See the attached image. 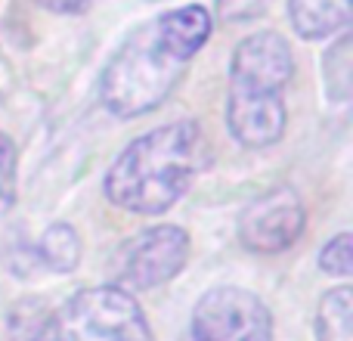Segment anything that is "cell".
<instances>
[{
    "mask_svg": "<svg viewBox=\"0 0 353 341\" xmlns=\"http://www.w3.org/2000/svg\"><path fill=\"white\" fill-rule=\"evenodd\" d=\"M208 162L205 130L195 121H174L137 137L105 174L112 205L134 214H161L186 195Z\"/></svg>",
    "mask_w": 353,
    "mask_h": 341,
    "instance_id": "cell-1",
    "label": "cell"
},
{
    "mask_svg": "<svg viewBox=\"0 0 353 341\" xmlns=\"http://www.w3.org/2000/svg\"><path fill=\"white\" fill-rule=\"evenodd\" d=\"M292 47L276 31L245 37L232 53L226 124L232 137L248 149L273 146L285 134L282 90L292 81Z\"/></svg>",
    "mask_w": 353,
    "mask_h": 341,
    "instance_id": "cell-2",
    "label": "cell"
},
{
    "mask_svg": "<svg viewBox=\"0 0 353 341\" xmlns=\"http://www.w3.org/2000/svg\"><path fill=\"white\" fill-rule=\"evenodd\" d=\"M186 62L161 43L155 22L137 28L103 72V103L112 115L137 118L152 112L180 84Z\"/></svg>",
    "mask_w": 353,
    "mask_h": 341,
    "instance_id": "cell-3",
    "label": "cell"
},
{
    "mask_svg": "<svg viewBox=\"0 0 353 341\" xmlns=\"http://www.w3.org/2000/svg\"><path fill=\"white\" fill-rule=\"evenodd\" d=\"M31 341H152V329L130 292L97 286L68 298Z\"/></svg>",
    "mask_w": 353,
    "mask_h": 341,
    "instance_id": "cell-4",
    "label": "cell"
},
{
    "mask_svg": "<svg viewBox=\"0 0 353 341\" xmlns=\"http://www.w3.org/2000/svg\"><path fill=\"white\" fill-rule=\"evenodd\" d=\"M189 257V233L180 226H149L118 245L109 261L112 286L124 292H143L174 280Z\"/></svg>",
    "mask_w": 353,
    "mask_h": 341,
    "instance_id": "cell-5",
    "label": "cell"
},
{
    "mask_svg": "<svg viewBox=\"0 0 353 341\" xmlns=\"http://www.w3.org/2000/svg\"><path fill=\"white\" fill-rule=\"evenodd\" d=\"M195 341H273V317L254 292L217 286L192 311Z\"/></svg>",
    "mask_w": 353,
    "mask_h": 341,
    "instance_id": "cell-6",
    "label": "cell"
},
{
    "mask_svg": "<svg viewBox=\"0 0 353 341\" xmlns=\"http://www.w3.org/2000/svg\"><path fill=\"white\" fill-rule=\"evenodd\" d=\"M307 226V211L298 193L288 186L270 189L257 195L242 214H239V239L251 251L276 255L292 249Z\"/></svg>",
    "mask_w": 353,
    "mask_h": 341,
    "instance_id": "cell-7",
    "label": "cell"
},
{
    "mask_svg": "<svg viewBox=\"0 0 353 341\" xmlns=\"http://www.w3.org/2000/svg\"><path fill=\"white\" fill-rule=\"evenodd\" d=\"M155 31H159L161 43L171 50L174 56H180L183 62H189L205 41L211 37V16H208L205 6H180V10H171L155 22Z\"/></svg>",
    "mask_w": 353,
    "mask_h": 341,
    "instance_id": "cell-8",
    "label": "cell"
},
{
    "mask_svg": "<svg viewBox=\"0 0 353 341\" xmlns=\"http://www.w3.org/2000/svg\"><path fill=\"white\" fill-rule=\"evenodd\" d=\"M288 12L294 31L307 41H316L347 28L350 0H288Z\"/></svg>",
    "mask_w": 353,
    "mask_h": 341,
    "instance_id": "cell-9",
    "label": "cell"
},
{
    "mask_svg": "<svg viewBox=\"0 0 353 341\" xmlns=\"http://www.w3.org/2000/svg\"><path fill=\"white\" fill-rule=\"evenodd\" d=\"M350 289H332L325 298L319 301L316 311V338L319 341H353V304H350Z\"/></svg>",
    "mask_w": 353,
    "mask_h": 341,
    "instance_id": "cell-10",
    "label": "cell"
},
{
    "mask_svg": "<svg viewBox=\"0 0 353 341\" xmlns=\"http://www.w3.org/2000/svg\"><path fill=\"white\" fill-rule=\"evenodd\" d=\"M37 251H41L43 264H47L50 270H56V273H72L81 261V239L68 224H56L43 233Z\"/></svg>",
    "mask_w": 353,
    "mask_h": 341,
    "instance_id": "cell-11",
    "label": "cell"
},
{
    "mask_svg": "<svg viewBox=\"0 0 353 341\" xmlns=\"http://www.w3.org/2000/svg\"><path fill=\"white\" fill-rule=\"evenodd\" d=\"M16 202V146L6 134H0V214H6Z\"/></svg>",
    "mask_w": 353,
    "mask_h": 341,
    "instance_id": "cell-12",
    "label": "cell"
},
{
    "mask_svg": "<svg viewBox=\"0 0 353 341\" xmlns=\"http://www.w3.org/2000/svg\"><path fill=\"white\" fill-rule=\"evenodd\" d=\"M350 233H341V236H335L332 242H325L323 255H319V267L325 270V273H335V276H347L350 267H353V255H350Z\"/></svg>",
    "mask_w": 353,
    "mask_h": 341,
    "instance_id": "cell-13",
    "label": "cell"
},
{
    "mask_svg": "<svg viewBox=\"0 0 353 341\" xmlns=\"http://www.w3.org/2000/svg\"><path fill=\"white\" fill-rule=\"evenodd\" d=\"M270 6H273V0H217V16L220 22L242 25L251 19H261Z\"/></svg>",
    "mask_w": 353,
    "mask_h": 341,
    "instance_id": "cell-14",
    "label": "cell"
},
{
    "mask_svg": "<svg viewBox=\"0 0 353 341\" xmlns=\"http://www.w3.org/2000/svg\"><path fill=\"white\" fill-rule=\"evenodd\" d=\"M37 3L53 12H81V10H87L93 0H37Z\"/></svg>",
    "mask_w": 353,
    "mask_h": 341,
    "instance_id": "cell-15",
    "label": "cell"
}]
</instances>
